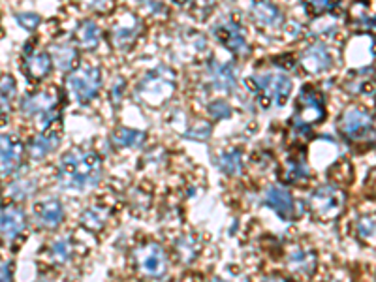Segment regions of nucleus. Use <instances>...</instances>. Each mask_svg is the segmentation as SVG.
<instances>
[{"label":"nucleus","instance_id":"f257e3e1","mask_svg":"<svg viewBox=\"0 0 376 282\" xmlns=\"http://www.w3.org/2000/svg\"><path fill=\"white\" fill-rule=\"evenodd\" d=\"M58 182L70 190L96 187L102 177V158L93 150H72L58 164Z\"/></svg>","mask_w":376,"mask_h":282},{"label":"nucleus","instance_id":"f03ea898","mask_svg":"<svg viewBox=\"0 0 376 282\" xmlns=\"http://www.w3.org/2000/svg\"><path fill=\"white\" fill-rule=\"evenodd\" d=\"M246 87L254 91V96L262 109H271V107H282L288 102L294 83L282 72H265L246 79Z\"/></svg>","mask_w":376,"mask_h":282},{"label":"nucleus","instance_id":"7ed1b4c3","mask_svg":"<svg viewBox=\"0 0 376 282\" xmlns=\"http://www.w3.org/2000/svg\"><path fill=\"white\" fill-rule=\"evenodd\" d=\"M175 91V74L166 66L155 68L139 81L136 94L149 106H160Z\"/></svg>","mask_w":376,"mask_h":282},{"label":"nucleus","instance_id":"20e7f679","mask_svg":"<svg viewBox=\"0 0 376 282\" xmlns=\"http://www.w3.org/2000/svg\"><path fill=\"white\" fill-rule=\"evenodd\" d=\"M66 87L77 104H88L96 98L102 87V70L93 64L77 66L66 77Z\"/></svg>","mask_w":376,"mask_h":282},{"label":"nucleus","instance_id":"39448f33","mask_svg":"<svg viewBox=\"0 0 376 282\" xmlns=\"http://www.w3.org/2000/svg\"><path fill=\"white\" fill-rule=\"evenodd\" d=\"M326 119V106H324V96L314 91L313 87L301 88L297 102H295V115L294 125L301 130H307L311 126L320 125Z\"/></svg>","mask_w":376,"mask_h":282},{"label":"nucleus","instance_id":"423d86ee","mask_svg":"<svg viewBox=\"0 0 376 282\" xmlns=\"http://www.w3.org/2000/svg\"><path fill=\"white\" fill-rule=\"evenodd\" d=\"M308 209L320 220H331L343 213L346 198L345 192L335 185H322L308 196Z\"/></svg>","mask_w":376,"mask_h":282},{"label":"nucleus","instance_id":"0eeeda50","mask_svg":"<svg viewBox=\"0 0 376 282\" xmlns=\"http://www.w3.org/2000/svg\"><path fill=\"white\" fill-rule=\"evenodd\" d=\"M21 111L29 117H36L40 123L42 132L53 126V123L58 120V104H56V94L51 91L44 93L29 94L21 102Z\"/></svg>","mask_w":376,"mask_h":282},{"label":"nucleus","instance_id":"6e6552de","mask_svg":"<svg viewBox=\"0 0 376 282\" xmlns=\"http://www.w3.org/2000/svg\"><path fill=\"white\" fill-rule=\"evenodd\" d=\"M338 132L350 141H361L373 136V115L359 106L348 107L338 119Z\"/></svg>","mask_w":376,"mask_h":282},{"label":"nucleus","instance_id":"1a4fd4ad","mask_svg":"<svg viewBox=\"0 0 376 282\" xmlns=\"http://www.w3.org/2000/svg\"><path fill=\"white\" fill-rule=\"evenodd\" d=\"M134 260L139 273L150 279H162L168 271V256L158 243L141 244L134 254Z\"/></svg>","mask_w":376,"mask_h":282},{"label":"nucleus","instance_id":"9d476101","mask_svg":"<svg viewBox=\"0 0 376 282\" xmlns=\"http://www.w3.org/2000/svg\"><path fill=\"white\" fill-rule=\"evenodd\" d=\"M23 141L13 134H2L0 136V173L2 175H13L23 162Z\"/></svg>","mask_w":376,"mask_h":282},{"label":"nucleus","instance_id":"9b49d317","mask_svg":"<svg viewBox=\"0 0 376 282\" xmlns=\"http://www.w3.org/2000/svg\"><path fill=\"white\" fill-rule=\"evenodd\" d=\"M213 32L214 38H217L228 51H232L235 55H246V53H249V45H246L243 26L239 25L237 21H233V19L222 21V23L214 26Z\"/></svg>","mask_w":376,"mask_h":282},{"label":"nucleus","instance_id":"f8f14e48","mask_svg":"<svg viewBox=\"0 0 376 282\" xmlns=\"http://www.w3.org/2000/svg\"><path fill=\"white\" fill-rule=\"evenodd\" d=\"M25 211L19 205H6L0 209V237L4 241H13L25 232Z\"/></svg>","mask_w":376,"mask_h":282},{"label":"nucleus","instance_id":"ddd939ff","mask_svg":"<svg viewBox=\"0 0 376 282\" xmlns=\"http://www.w3.org/2000/svg\"><path fill=\"white\" fill-rule=\"evenodd\" d=\"M299 63L307 74H322V72H327L331 68L333 58L326 45L314 44L301 53Z\"/></svg>","mask_w":376,"mask_h":282},{"label":"nucleus","instance_id":"4468645a","mask_svg":"<svg viewBox=\"0 0 376 282\" xmlns=\"http://www.w3.org/2000/svg\"><path fill=\"white\" fill-rule=\"evenodd\" d=\"M263 205L273 209L284 220L294 217V198H292V194H290L286 188L276 187V185L267 188L265 196H263Z\"/></svg>","mask_w":376,"mask_h":282},{"label":"nucleus","instance_id":"2eb2a0df","mask_svg":"<svg viewBox=\"0 0 376 282\" xmlns=\"http://www.w3.org/2000/svg\"><path fill=\"white\" fill-rule=\"evenodd\" d=\"M34 217H36V222L40 226H44V228H56L64 219L63 203L55 200V198L38 201L36 205H34Z\"/></svg>","mask_w":376,"mask_h":282},{"label":"nucleus","instance_id":"dca6fc26","mask_svg":"<svg viewBox=\"0 0 376 282\" xmlns=\"http://www.w3.org/2000/svg\"><path fill=\"white\" fill-rule=\"evenodd\" d=\"M58 143H61V130L51 126V128H47V130L32 139L31 145H29V152H31V157L34 160H42V158L49 155L51 150H55Z\"/></svg>","mask_w":376,"mask_h":282},{"label":"nucleus","instance_id":"f3484780","mask_svg":"<svg viewBox=\"0 0 376 282\" xmlns=\"http://www.w3.org/2000/svg\"><path fill=\"white\" fill-rule=\"evenodd\" d=\"M51 64H53V61L45 51H31V53H25L23 70L31 79L38 81V79H44L45 75L49 74Z\"/></svg>","mask_w":376,"mask_h":282},{"label":"nucleus","instance_id":"a211bd4d","mask_svg":"<svg viewBox=\"0 0 376 282\" xmlns=\"http://www.w3.org/2000/svg\"><path fill=\"white\" fill-rule=\"evenodd\" d=\"M139 31V21L136 19V15H125L123 21H117L115 26L111 29V40L115 42V45L119 47H128V45L136 40Z\"/></svg>","mask_w":376,"mask_h":282},{"label":"nucleus","instance_id":"6ab92c4d","mask_svg":"<svg viewBox=\"0 0 376 282\" xmlns=\"http://www.w3.org/2000/svg\"><path fill=\"white\" fill-rule=\"evenodd\" d=\"M209 75H211L213 87L219 91H230L235 87V70L232 64L213 63L209 66Z\"/></svg>","mask_w":376,"mask_h":282},{"label":"nucleus","instance_id":"aec40b11","mask_svg":"<svg viewBox=\"0 0 376 282\" xmlns=\"http://www.w3.org/2000/svg\"><path fill=\"white\" fill-rule=\"evenodd\" d=\"M251 13L252 17L263 26H276L282 23L281 10L275 4H271V2H256V4H252Z\"/></svg>","mask_w":376,"mask_h":282},{"label":"nucleus","instance_id":"412c9836","mask_svg":"<svg viewBox=\"0 0 376 282\" xmlns=\"http://www.w3.org/2000/svg\"><path fill=\"white\" fill-rule=\"evenodd\" d=\"M75 38L81 45L83 49H94L100 44V29L94 23L93 19H85L83 23H79L77 31H75Z\"/></svg>","mask_w":376,"mask_h":282},{"label":"nucleus","instance_id":"4be33fe9","mask_svg":"<svg viewBox=\"0 0 376 282\" xmlns=\"http://www.w3.org/2000/svg\"><path fill=\"white\" fill-rule=\"evenodd\" d=\"M145 141V134L139 130H134V128H117L113 132L111 143L119 149H126V147H138Z\"/></svg>","mask_w":376,"mask_h":282},{"label":"nucleus","instance_id":"5701e85b","mask_svg":"<svg viewBox=\"0 0 376 282\" xmlns=\"http://www.w3.org/2000/svg\"><path fill=\"white\" fill-rule=\"evenodd\" d=\"M53 61L56 63L58 70H74L77 64V51L68 44L53 45Z\"/></svg>","mask_w":376,"mask_h":282},{"label":"nucleus","instance_id":"b1692460","mask_svg":"<svg viewBox=\"0 0 376 282\" xmlns=\"http://www.w3.org/2000/svg\"><path fill=\"white\" fill-rule=\"evenodd\" d=\"M107 217H109V213H107L104 207L94 205L81 214V224L88 228V230H93V232H98V230H102L106 226Z\"/></svg>","mask_w":376,"mask_h":282},{"label":"nucleus","instance_id":"393cba45","mask_svg":"<svg viewBox=\"0 0 376 282\" xmlns=\"http://www.w3.org/2000/svg\"><path fill=\"white\" fill-rule=\"evenodd\" d=\"M220 169L226 171L228 175H239L241 169H243V157L239 150H228V152H222L219 158H217Z\"/></svg>","mask_w":376,"mask_h":282},{"label":"nucleus","instance_id":"a878e982","mask_svg":"<svg viewBox=\"0 0 376 282\" xmlns=\"http://www.w3.org/2000/svg\"><path fill=\"white\" fill-rule=\"evenodd\" d=\"M290 263V269L299 271V273H311L314 269V265H316V260H314L313 254H308L307 251H301L297 249L295 252H292V256L288 258Z\"/></svg>","mask_w":376,"mask_h":282},{"label":"nucleus","instance_id":"bb28decb","mask_svg":"<svg viewBox=\"0 0 376 282\" xmlns=\"http://www.w3.org/2000/svg\"><path fill=\"white\" fill-rule=\"evenodd\" d=\"M15 93H17V87L12 75H0V109L10 106V102L15 98Z\"/></svg>","mask_w":376,"mask_h":282},{"label":"nucleus","instance_id":"cd10ccee","mask_svg":"<svg viewBox=\"0 0 376 282\" xmlns=\"http://www.w3.org/2000/svg\"><path fill=\"white\" fill-rule=\"evenodd\" d=\"M308 173H311V171H308L305 160H295V158L290 160L288 168H286V179H288V181H303V179H307Z\"/></svg>","mask_w":376,"mask_h":282},{"label":"nucleus","instance_id":"c85d7f7f","mask_svg":"<svg viewBox=\"0 0 376 282\" xmlns=\"http://www.w3.org/2000/svg\"><path fill=\"white\" fill-rule=\"evenodd\" d=\"M356 232L363 241H373L375 239V217L373 214H363L356 222Z\"/></svg>","mask_w":376,"mask_h":282},{"label":"nucleus","instance_id":"c756f323","mask_svg":"<svg viewBox=\"0 0 376 282\" xmlns=\"http://www.w3.org/2000/svg\"><path fill=\"white\" fill-rule=\"evenodd\" d=\"M70 252H72V244L66 239L64 241H56L51 246V256L55 258L56 262H66L70 258Z\"/></svg>","mask_w":376,"mask_h":282},{"label":"nucleus","instance_id":"7c9ffc66","mask_svg":"<svg viewBox=\"0 0 376 282\" xmlns=\"http://www.w3.org/2000/svg\"><path fill=\"white\" fill-rule=\"evenodd\" d=\"M209 113L213 115L214 119H228L232 115V109L226 104L224 100H217L213 104H209Z\"/></svg>","mask_w":376,"mask_h":282},{"label":"nucleus","instance_id":"2f4dec72","mask_svg":"<svg viewBox=\"0 0 376 282\" xmlns=\"http://www.w3.org/2000/svg\"><path fill=\"white\" fill-rule=\"evenodd\" d=\"M17 23L26 31H34L40 25V15L38 13H19Z\"/></svg>","mask_w":376,"mask_h":282},{"label":"nucleus","instance_id":"473e14b6","mask_svg":"<svg viewBox=\"0 0 376 282\" xmlns=\"http://www.w3.org/2000/svg\"><path fill=\"white\" fill-rule=\"evenodd\" d=\"M335 8H337V4H333V2H311V4H307V12L320 17V15H324V13L333 12Z\"/></svg>","mask_w":376,"mask_h":282},{"label":"nucleus","instance_id":"72a5a7b5","mask_svg":"<svg viewBox=\"0 0 376 282\" xmlns=\"http://www.w3.org/2000/svg\"><path fill=\"white\" fill-rule=\"evenodd\" d=\"M188 138L192 139H207L209 136H211V125H203V123H200V125H196L192 130L187 134Z\"/></svg>","mask_w":376,"mask_h":282},{"label":"nucleus","instance_id":"f704fd0d","mask_svg":"<svg viewBox=\"0 0 376 282\" xmlns=\"http://www.w3.org/2000/svg\"><path fill=\"white\" fill-rule=\"evenodd\" d=\"M13 273H12V263H0V282H12Z\"/></svg>","mask_w":376,"mask_h":282},{"label":"nucleus","instance_id":"c9c22d12","mask_svg":"<svg viewBox=\"0 0 376 282\" xmlns=\"http://www.w3.org/2000/svg\"><path fill=\"white\" fill-rule=\"evenodd\" d=\"M265 282H286V281H282V279H276V276H273V279H267Z\"/></svg>","mask_w":376,"mask_h":282}]
</instances>
